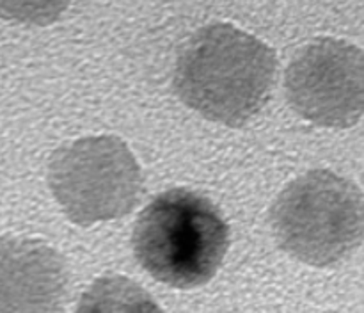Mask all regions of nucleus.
Wrapping results in <instances>:
<instances>
[{"instance_id":"nucleus-4","label":"nucleus","mask_w":364,"mask_h":313,"mask_svg":"<svg viewBox=\"0 0 364 313\" xmlns=\"http://www.w3.org/2000/svg\"><path fill=\"white\" fill-rule=\"evenodd\" d=\"M48 185L68 219L80 226L119 219L142 194L141 166L119 137L92 135L52 155Z\"/></svg>"},{"instance_id":"nucleus-7","label":"nucleus","mask_w":364,"mask_h":313,"mask_svg":"<svg viewBox=\"0 0 364 313\" xmlns=\"http://www.w3.org/2000/svg\"><path fill=\"white\" fill-rule=\"evenodd\" d=\"M75 313H162L155 299L130 277L103 276L85 290Z\"/></svg>"},{"instance_id":"nucleus-2","label":"nucleus","mask_w":364,"mask_h":313,"mask_svg":"<svg viewBox=\"0 0 364 313\" xmlns=\"http://www.w3.org/2000/svg\"><path fill=\"white\" fill-rule=\"evenodd\" d=\"M132 248L155 280L174 288L201 287L215 276L226 256L230 226L208 198L171 189L141 212Z\"/></svg>"},{"instance_id":"nucleus-8","label":"nucleus","mask_w":364,"mask_h":313,"mask_svg":"<svg viewBox=\"0 0 364 313\" xmlns=\"http://www.w3.org/2000/svg\"><path fill=\"white\" fill-rule=\"evenodd\" d=\"M71 0H0V16L25 25H50L59 20Z\"/></svg>"},{"instance_id":"nucleus-1","label":"nucleus","mask_w":364,"mask_h":313,"mask_svg":"<svg viewBox=\"0 0 364 313\" xmlns=\"http://www.w3.org/2000/svg\"><path fill=\"white\" fill-rule=\"evenodd\" d=\"M276 53L262 39L230 23L196 32L178 55L173 85L185 105L226 127H242L269 100Z\"/></svg>"},{"instance_id":"nucleus-5","label":"nucleus","mask_w":364,"mask_h":313,"mask_svg":"<svg viewBox=\"0 0 364 313\" xmlns=\"http://www.w3.org/2000/svg\"><path fill=\"white\" fill-rule=\"evenodd\" d=\"M284 89L290 107L306 121L354 127L364 116V50L343 39H315L291 59Z\"/></svg>"},{"instance_id":"nucleus-3","label":"nucleus","mask_w":364,"mask_h":313,"mask_svg":"<svg viewBox=\"0 0 364 313\" xmlns=\"http://www.w3.org/2000/svg\"><path fill=\"white\" fill-rule=\"evenodd\" d=\"M281 249L315 267L341 262L364 238V194L354 181L313 169L288 184L270 210Z\"/></svg>"},{"instance_id":"nucleus-6","label":"nucleus","mask_w":364,"mask_h":313,"mask_svg":"<svg viewBox=\"0 0 364 313\" xmlns=\"http://www.w3.org/2000/svg\"><path fill=\"white\" fill-rule=\"evenodd\" d=\"M68 295L59 251L36 238L0 237V313H63Z\"/></svg>"}]
</instances>
